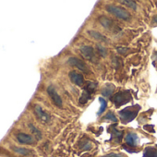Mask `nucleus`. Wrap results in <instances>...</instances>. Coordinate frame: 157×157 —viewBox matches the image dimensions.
Here are the masks:
<instances>
[{
    "mask_svg": "<svg viewBox=\"0 0 157 157\" xmlns=\"http://www.w3.org/2000/svg\"><path fill=\"white\" fill-rule=\"evenodd\" d=\"M91 94H90L89 92H87V91H83L82 92V97L80 98V103L81 104H82V105H84V104H86L89 100H90V98H91Z\"/></svg>",
    "mask_w": 157,
    "mask_h": 157,
    "instance_id": "obj_14",
    "label": "nucleus"
},
{
    "mask_svg": "<svg viewBox=\"0 0 157 157\" xmlns=\"http://www.w3.org/2000/svg\"><path fill=\"white\" fill-rule=\"evenodd\" d=\"M120 3L127 5L128 8H130V9H132V10H136V8H137L136 3H135L134 1H131V0H121Z\"/></svg>",
    "mask_w": 157,
    "mask_h": 157,
    "instance_id": "obj_18",
    "label": "nucleus"
},
{
    "mask_svg": "<svg viewBox=\"0 0 157 157\" xmlns=\"http://www.w3.org/2000/svg\"><path fill=\"white\" fill-rule=\"evenodd\" d=\"M126 142H127L129 146H131V147L137 146V144H138V142H139V138H138L137 134L132 133V132L127 134V136H126Z\"/></svg>",
    "mask_w": 157,
    "mask_h": 157,
    "instance_id": "obj_9",
    "label": "nucleus"
},
{
    "mask_svg": "<svg viewBox=\"0 0 157 157\" xmlns=\"http://www.w3.org/2000/svg\"><path fill=\"white\" fill-rule=\"evenodd\" d=\"M143 128H144V129H147V131L154 132V129H153V126L152 125H145Z\"/></svg>",
    "mask_w": 157,
    "mask_h": 157,
    "instance_id": "obj_24",
    "label": "nucleus"
},
{
    "mask_svg": "<svg viewBox=\"0 0 157 157\" xmlns=\"http://www.w3.org/2000/svg\"><path fill=\"white\" fill-rule=\"evenodd\" d=\"M67 62L70 66H74V67H78L80 70H82L85 73L89 72V68L87 67L86 64L84 62H82L81 59H78L77 57H69Z\"/></svg>",
    "mask_w": 157,
    "mask_h": 157,
    "instance_id": "obj_4",
    "label": "nucleus"
},
{
    "mask_svg": "<svg viewBox=\"0 0 157 157\" xmlns=\"http://www.w3.org/2000/svg\"><path fill=\"white\" fill-rule=\"evenodd\" d=\"M13 151L17 153H20L21 155H27L30 153V151L25 149V148H21V147H13Z\"/></svg>",
    "mask_w": 157,
    "mask_h": 157,
    "instance_id": "obj_17",
    "label": "nucleus"
},
{
    "mask_svg": "<svg viewBox=\"0 0 157 157\" xmlns=\"http://www.w3.org/2000/svg\"><path fill=\"white\" fill-rule=\"evenodd\" d=\"M99 102H100V109H99V111H98V115H102V114L105 112V110L106 109L107 103H106V101L105 100V98H103V97H100V98H99Z\"/></svg>",
    "mask_w": 157,
    "mask_h": 157,
    "instance_id": "obj_15",
    "label": "nucleus"
},
{
    "mask_svg": "<svg viewBox=\"0 0 157 157\" xmlns=\"http://www.w3.org/2000/svg\"><path fill=\"white\" fill-rule=\"evenodd\" d=\"M81 53L85 59L92 60L94 57V49L91 46H88V45L82 46L81 47Z\"/></svg>",
    "mask_w": 157,
    "mask_h": 157,
    "instance_id": "obj_7",
    "label": "nucleus"
},
{
    "mask_svg": "<svg viewBox=\"0 0 157 157\" xmlns=\"http://www.w3.org/2000/svg\"><path fill=\"white\" fill-rule=\"evenodd\" d=\"M17 140L23 144H32L33 142V138L25 133H19L17 135Z\"/></svg>",
    "mask_w": 157,
    "mask_h": 157,
    "instance_id": "obj_8",
    "label": "nucleus"
},
{
    "mask_svg": "<svg viewBox=\"0 0 157 157\" xmlns=\"http://www.w3.org/2000/svg\"><path fill=\"white\" fill-rule=\"evenodd\" d=\"M111 99H112L114 105H116V107L118 108L131 101V94H129L128 91L118 92L117 94H115Z\"/></svg>",
    "mask_w": 157,
    "mask_h": 157,
    "instance_id": "obj_2",
    "label": "nucleus"
},
{
    "mask_svg": "<svg viewBox=\"0 0 157 157\" xmlns=\"http://www.w3.org/2000/svg\"><path fill=\"white\" fill-rule=\"evenodd\" d=\"M30 128L32 129V131H33V133L35 135V137L38 139V140H41L42 139V134H41V132L39 131V129H37L33 124H30Z\"/></svg>",
    "mask_w": 157,
    "mask_h": 157,
    "instance_id": "obj_19",
    "label": "nucleus"
},
{
    "mask_svg": "<svg viewBox=\"0 0 157 157\" xmlns=\"http://www.w3.org/2000/svg\"><path fill=\"white\" fill-rule=\"evenodd\" d=\"M143 157H157V148H155V147H147L144 150Z\"/></svg>",
    "mask_w": 157,
    "mask_h": 157,
    "instance_id": "obj_11",
    "label": "nucleus"
},
{
    "mask_svg": "<svg viewBox=\"0 0 157 157\" xmlns=\"http://www.w3.org/2000/svg\"><path fill=\"white\" fill-rule=\"evenodd\" d=\"M105 119H108V120H110V121H113V122H117V118L116 117V116H115L114 113H112V112H108V113L105 115Z\"/></svg>",
    "mask_w": 157,
    "mask_h": 157,
    "instance_id": "obj_21",
    "label": "nucleus"
},
{
    "mask_svg": "<svg viewBox=\"0 0 157 157\" xmlns=\"http://www.w3.org/2000/svg\"><path fill=\"white\" fill-rule=\"evenodd\" d=\"M47 93H48L49 96L51 97L52 101L54 102V104H55L56 106L61 107V106H62V100H61L59 94L56 93V89H55L53 86H49V87L47 88Z\"/></svg>",
    "mask_w": 157,
    "mask_h": 157,
    "instance_id": "obj_5",
    "label": "nucleus"
},
{
    "mask_svg": "<svg viewBox=\"0 0 157 157\" xmlns=\"http://www.w3.org/2000/svg\"><path fill=\"white\" fill-rule=\"evenodd\" d=\"M115 90V86L113 84H106L104 89L102 90V94L105 96V97H110V95L113 94Z\"/></svg>",
    "mask_w": 157,
    "mask_h": 157,
    "instance_id": "obj_12",
    "label": "nucleus"
},
{
    "mask_svg": "<svg viewBox=\"0 0 157 157\" xmlns=\"http://www.w3.org/2000/svg\"><path fill=\"white\" fill-rule=\"evenodd\" d=\"M107 157H123L121 154H117V153H110L108 155H106Z\"/></svg>",
    "mask_w": 157,
    "mask_h": 157,
    "instance_id": "obj_26",
    "label": "nucleus"
},
{
    "mask_svg": "<svg viewBox=\"0 0 157 157\" xmlns=\"http://www.w3.org/2000/svg\"><path fill=\"white\" fill-rule=\"evenodd\" d=\"M69 78L73 83H75L78 86H82L83 84V76L80 73H77L75 71H72L69 73Z\"/></svg>",
    "mask_w": 157,
    "mask_h": 157,
    "instance_id": "obj_6",
    "label": "nucleus"
},
{
    "mask_svg": "<svg viewBox=\"0 0 157 157\" xmlns=\"http://www.w3.org/2000/svg\"><path fill=\"white\" fill-rule=\"evenodd\" d=\"M104 157H107V156H104Z\"/></svg>",
    "mask_w": 157,
    "mask_h": 157,
    "instance_id": "obj_28",
    "label": "nucleus"
},
{
    "mask_svg": "<svg viewBox=\"0 0 157 157\" xmlns=\"http://www.w3.org/2000/svg\"><path fill=\"white\" fill-rule=\"evenodd\" d=\"M99 21H100V23H101L105 28H106V29H108V28L111 26V24H112V21H111L108 18H106V17H101L100 20H99Z\"/></svg>",
    "mask_w": 157,
    "mask_h": 157,
    "instance_id": "obj_16",
    "label": "nucleus"
},
{
    "mask_svg": "<svg viewBox=\"0 0 157 157\" xmlns=\"http://www.w3.org/2000/svg\"><path fill=\"white\" fill-rule=\"evenodd\" d=\"M140 109V106L136 105L133 106H129L127 108H124L119 111V117L122 122L124 123H128L131 122L138 115L139 111Z\"/></svg>",
    "mask_w": 157,
    "mask_h": 157,
    "instance_id": "obj_1",
    "label": "nucleus"
},
{
    "mask_svg": "<svg viewBox=\"0 0 157 157\" xmlns=\"http://www.w3.org/2000/svg\"><path fill=\"white\" fill-rule=\"evenodd\" d=\"M96 48H97V50H98L99 54H100L102 56H105L107 55L106 49H105V47H103L102 45H100V44H97V45H96Z\"/></svg>",
    "mask_w": 157,
    "mask_h": 157,
    "instance_id": "obj_23",
    "label": "nucleus"
},
{
    "mask_svg": "<svg viewBox=\"0 0 157 157\" xmlns=\"http://www.w3.org/2000/svg\"><path fill=\"white\" fill-rule=\"evenodd\" d=\"M106 10L109 13L115 15L116 17H117L119 19H122V20H125V21L130 19L129 13L127 10H125L124 9L120 8V7H117V6H114V5H107L106 6Z\"/></svg>",
    "mask_w": 157,
    "mask_h": 157,
    "instance_id": "obj_3",
    "label": "nucleus"
},
{
    "mask_svg": "<svg viewBox=\"0 0 157 157\" xmlns=\"http://www.w3.org/2000/svg\"><path fill=\"white\" fill-rule=\"evenodd\" d=\"M88 33H89L90 36H92L94 39H95V40H97V41H100V42L107 41L106 37L104 36L103 34H101L100 33H97V32H95V31H89Z\"/></svg>",
    "mask_w": 157,
    "mask_h": 157,
    "instance_id": "obj_13",
    "label": "nucleus"
},
{
    "mask_svg": "<svg viewBox=\"0 0 157 157\" xmlns=\"http://www.w3.org/2000/svg\"><path fill=\"white\" fill-rule=\"evenodd\" d=\"M96 86H97V84L96 83H94V82H90V83H88L87 84V86L85 87V91H87V92H89L90 94H92L94 90H95V88H96Z\"/></svg>",
    "mask_w": 157,
    "mask_h": 157,
    "instance_id": "obj_20",
    "label": "nucleus"
},
{
    "mask_svg": "<svg viewBox=\"0 0 157 157\" xmlns=\"http://www.w3.org/2000/svg\"><path fill=\"white\" fill-rule=\"evenodd\" d=\"M117 51L120 53V54H125L128 52V48H123V47H118L117 48Z\"/></svg>",
    "mask_w": 157,
    "mask_h": 157,
    "instance_id": "obj_25",
    "label": "nucleus"
},
{
    "mask_svg": "<svg viewBox=\"0 0 157 157\" xmlns=\"http://www.w3.org/2000/svg\"><path fill=\"white\" fill-rule=\"evenodd\" d=\"M123 148H124V150H126L127 151H128V152H130V153L137 152V151H133V150H131V149H129V148H127L126 146H123Z\"/></svg>",
    "mask_w": 157,
    "mask_h": 157,
    "instance_id": "obj_27",
    "label": "nucleus"
},
{
    "mask_svg": "<svg viewBox=\"0 0 157 157\" xmlns=\"http://www.w3.org/2000/svg\"><path fill=\"white\" fill-rule=\"evenodd\" d=\"M112 135H113L114 138H117V139L121 140V137H122V135H123V132H122V131H119V130H117V129H116V128H113V129H112Z\"/></svg>",
    "mask_w": 157,
    "mask_h": 157,
    "instance_id": "obj_22",
    "label": "nucleus"
},
{
    "mask_svg": "<svg viewBox=\"0 0 157 157\" xmlns=\"http://www.w3.org/2000/svg\"><path fill=\"white\" fill-rule=\"evenodd\" d=\"M34 110H35V113H36L38 118H40V119H41L42 121H44V122H48V121H49V116L47 115V113H45V112L43 110V108H42L41 106L35 105Z\"/></svg>",
    "mask_w": 157,
    "mask_h": 157,
    "instance_id": "obj_10",
    "label": "nucleus"
}]
</instances>
